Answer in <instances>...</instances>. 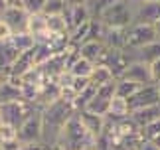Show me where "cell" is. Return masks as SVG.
<instances>
[{"mask_svg": "<svg viewBox=\"0 0 160 150\" xmlns=\"http://www.w3.org/2000/svg\"><path fill=\"white\" fill-rule=\"evenodd\" d=\"M18 58H20V52H18L10 42L0 43V71L12 75V65H14V61Z\"/></svg>", "mask_w": 160, "mask_h": 150, "instance_id": "cell-17", "label": "cell"}, {"mask_svg": "<svg viewBox=\"0 0 160 150\" xmlns=\"http://www.w3.org/2000/svg\"><path fill=\"white\" fill-rule=\"evenodd\" d=\"M6 8H8V6H6V2H4V0H0V14H2Z\"/></svg>", "mask_w": 160, "mask_h": 150, "instance_id": "cell-46", "label": "cell"}, {"mask_svg": "<svg viewBox=\"0 0 160 150\" xmlns=\"http://www.w3.org/2000/svg\"><path fill=\"white\" fill-rule=\"evenodd\" d=\"M156 40L158 38L154 32V26H150V24H132L131 28H127V48L125 49H138Z\"/></svg>", "mask_w": 160, "mask_h": 150, "instance_id": "cell-6", "label": "cell"}, {"mask_svg": "<svg viewBox=\"0 0 160 150\" xmlns=\"http://www.w3.org/2000/svg\"><path fill=\"white\" fill-rule=\"evenodd\" d=\"M121 79H128V81H134L138 85H150L152 83V77H150V65L148 63H142V61H131L127 67L125 75Z\"/></svg>", "mask_w": 160, "mask_h": 150, "instance_id": "cell-12", "label": "cell"}, {"mask_svg": "<svg viewBox=\"0 0 160 150\" xmlns=\"http://www.w3.org/2000/svg\"><path fill=\"white\" fill-rule=\"evenodd\" d=\"M10 140H18V128L12 124L2 122L0 124V144L2 142H10Z\"/></svg>", "mask_w": 160, "mask_h": 150, "instance_id": "cell-33", "label": "cell"}, {"mask_svg": "<svg viewBox=\"0 0 160 150\" xmlns=\"http://www.w3.org/2000/svg\"><path fill=\"white\" fill-rule=\"evenodd\" d=\"M36 109H38L36 105L20 99V101H14V103L0 105V118H2V122L20 128L22 124H24V121H26V118L32 115Z\"/></svg>", "mask_w": 160, "mask_h": 150, "instance_id": "cell-4", "label": "cell"}, {"mask_svg": "<svg viewBox=\"0 0 160 150\" xmlns=\"http://www.w3.org/2000/svg\"><path fill=\"white\" fill-rule=\"evenodd\" d=\"M89 30H91V22H85L81 26L73 28L69 32V43L71 46H77V48L81 46V43H85L89 40Z\"/></svg>", "mask_w": 160, "mask_h": 150, "instance_id": "cell-26", "label": "cell"}, {"mask_svg": "<svg viewBox=\"0 0 160 150\" xmlns=\"http://www.w3.org/2000/svg\"><path fill=\"white\" fill-rule=\"evenodd\" d=\"M131 118L138 124V128L142 130L146 128L148 124L156 122L160 118V105H154V107H146V109H138V111H132L131 112Z\"/></svg>", "mask_w": 160, "mask_h": 150, "instance_id": "cell-16", "label": "cell"}, {"mask_svg": "<svg viewBox=\"0 0 160 150\" xmlns=\"http://www.w3.org/2000/svg\"><path fill=\"white\" fill-rule=\"evenodd\" d=\"M58 144H61L65 150H83L91 144H95V140L89 136V132L85 130V127L81 124V121H79V117L75 112V115L67 121L63 130H61Z\"/></svg>", "mask_w": 160, "mask_h": 150, "instance_id": "cell-3", "label": "cell"}, {"mask_svg": "<svg viewBox=\"0 0 160 150\" xmlns=\"http://www.w3.org/2000/svg\"><path fill=\"white\" fill-rule=\"evenodd\" d=\"M154 105H160V89H158L156 83L140 87L128 99V109H131V112L138 111V109H146V107H154Z\"/></svg>", "mask_w": 160, "mask_h": 150, "instance_id": "cell-7", "label": "cell"}, {"mask_svg": "<svg viewBox=\"0 0 160 150\" xmlns=\"http://www.w3.org/2000/svg\"><path fill=\"white\" fill-rule=\"evenodd\" d=\"M0 124H2V118H0Z\"/></svg>", "mask_w": 160, "mask_h": 150, "instance_id": "cell-49", "label": "cell"}, {"mask_svg": "<svg viewBox=\"0 0 160 150\" xmlns=\"http://www.w3.org/2000/svg\"><path fill=\"white\" fill-rule=\"evenodd\" d=\"M160 20V2H137L134 0V24H154Z\"/></svg>", "mask_w": 160, "mask_h": 150, "instance_id": "cell-8", "label": "cell"}, {"mask_svg": "<svg viewBox=\"0 0 160 150\" xmlns=\"http://www.w3.org/2000/svg\"><path fill=\"white\" fill-rule=\"evenodd\" d=\"M59 99L61 101H65V103H75V99H77V93L73 87H59Z\"/></svg>", "mask_w": 160, "mask_h": 150, "instance_id": "cell-35", "label": "cell"}, {"mask_svg": "<svg viewBox=\"0 0 160 150\" xmlns=\"http://www.w3.org/2000/svg\"><path fill=\"white\" fill-rule=\"evenodd\" d=\"M140 150H160V146H156L152 140H144V144H142Z\"/></svg>", "mask_w": 160, "mask_h": 150, "instance_id": "cell-41", "label": "cell"}, {"mask_svg": "<svg viewBox=\"0 0 160 150\" xmlns=\"http://www.w3.org/2000/svg\"><path fill=\"white\" fill-rule=\"evenodd\" d=\"M140 87H144V85H138V83L128 81V79H117V95L125 97V99H131Z\"/></svg>", "mask_w": 160, "mask_h": 150, "instance_id": "cell-27", "label": "cell"}, {"mask_svg": "<svg viewBox=\"0 0 160 150\" xmlns=\"http://www.w3.org/2000/svg\"><path fill=\"white\" fill-rule=\"evenodd\" d=\"M91 85V79L89 77H73V89H75V93L79 95V93H81L83 89H87V87Z\"/></svg>", "mask_w": 160, "mask_h": 150, "instance_id": "cell-36", "label": "cell"}, {"mask_svg": "<svg viewBox=\"0 0 160 150\" xmlns=\"http://www.w3.org/2000/svg\"><path fill=\"white\" fill-rule=\"evenodd\" d=\"M158 2H160V0H158Z\"/></svg>", "mask_w": 160, "mask_h": 150, "instance_id": "cell-51", "label": "cell"}, {"mask_svg": "<svg viewBox=\"0 0 160 150\" xmlns=\"http://www.w3.org/2000/svg\"><path fill=\"white\" fill-rule=\"evenodd\" d=\"M150 77H152V83H160V58L156 61L150 63Z\"/></svg>", "mask_w": 160, "mask_h": 150, "instance_id": "cell-38", "label": "cell"}, {"mask_svg": "<svg viewBox=\"0 0 160 150\" xmlns=\"http://www.w3.org/2000/svg\"><path fill=\"white\" fill-rule=\"evenodd\" d=\"M127 117H131L128 99L115 95L113 99H111V103H109V115H107V118H111V121H121V118H127Z\"/></svg>", "mask_w": 160, "mask_h": 150, "instance_id": "cell-19", "label": "cell"}, {"mask_svg": "<svg viewBox=\"0 0 160 150\" xmlns=\"http://www.w3.org/2000/svg\"><path fill=\"white\" fill-rule=\"evenodd\" d=\"M158 89H160V83H158Z\"/></svg>", "mask_w": 160, "mask_h": 150, "instance_id": "cell-50", "label": "cell"}, {"mask_svg": "<svg viewBox=\"0 0 160 150\" xmlns=\"http://www.w3.org/2000/svg\"><path fill=\"white\" fill-rule=\"evenodd\" d=\"M4 2H6L8 8H14V6H20L22 8V0H4Z\"/></svg>", "mask_w": 160, "mask_h": 150, "instance_id": "cell-42", "label": "cell"}, {"mask_svg": "<svg viewBox=\"0 0 160 150\" xmlns=\"http://www.w3.org/2000/svg\"><path fill=\"white\" fill-rule=\"evenodd\" d=\"M93 69H95L93 61H89V59H85V58L79 55V58L69 65V69H67V71H69L73 77H91Z\"/></svg>", "mask_w": 160, "mask_h": 150, "instance_id": "cell-23", "label": "cell"}, {"mask_svg": "<svg viewBox=\"0 0 160 150\" xmlns=\"http://www.w3.org/2000/svg\"><path fill=\"white\" fill-rule=\"evenodd\" d=\"M75 112L77 111L71 103H65L61 99H58L52 105L42 109V130H44L42 142L44 144H55L59 140V134L63 130V127Z\"/></svg>", "mask_w": 160, "mask_h": 150, "instance_id": "cell-1", "label": "cell"}, {"mask_svg": "<svg viewBox=\"0 0 160 150\" xmlns=\"http://www.w3.org/2000/svg\"><path fill=\"white\" fill-rule=\"evenodd\" d=\"M0 18L10 26V30L14 34L18 32H26L28 30V18L30 14L24 8H20V6H14V8H6L2 14H0Z\"/></svg>", "mask_w": 160, "mask_h": 150, "instance_id": "cell-10", "label": "cell"}, {"mask_svg": "<svg viewBox=\"0 0 160 150\" xmlns=\"http://www.w3.org/2000/svg\"><path fill=\"white\" fill-rule=\"evenodd\" d=\"M115 95H117V81L97 87V97H101V99H107V101H111Z\"/></svg>", "mask_w": 160, "mask_h": 150, "instance_id": "cell-34", "label": "cell"}, {"mask_svg": "<svg viewBox=\"0 0 160 150\" xmlns=\"http://www.w3.org/2000/svg\"><path fill=\"white\" fill-rule=\"evenodd\" d=\"M128 53V58L131 61H142V63H152V61H156L160 58V40L148 43V46L144 48H138V49H125Z\"/></svg>", "mask_w": 160, "mask_h": 150, "instance_id": "cell-14", "label": "cell"}, {"mask_svg": "<svg viewBox=\"0 0 160 150\" xmlns=\"http://www.w3.org/2000/svg\"><path fill=\"white\" fill-rule=\"evenodd\" d=\"M65 20H67V26H69V32L73 28L81 26L85 22H91L93 20V12H91L89 4H77V6H67L65 12H63Z\"/></svg>", "mask_w": 160, "mask_h": 150, "instance_id": "cell-11", "label": "cell"}, {"mask_svg": "<svg viewBox=\"0 0 160 150\" xmlns=\"http://www.w3.org/2000/svg\"><path fill=\"white\" fill-rule=\"evenodd\" d=\"M105 42H97V40H87L85 43H81L79 46V55L89 61H93V63H97L101 58V53L105 52Z\"/></svg>", "mask_w": 160, "mask_h": 150, "instance_id": "cell-20", "label": "cell"}, {"mask_svg": "<svg viewBox=\"0 0 160 150\" xmlns=\"http://www.w3.org/2000/svg\"><path fill=\"white\" fill-rule=\"evenodd\" d=\"M42 134H44V130H42V109H36L18 128V140H20L22 146L36 144V142H42Z\"/></svg>", "mask_w": 160, "mask_h": 150, "instance_id": "cell-5", "label": "cell"}, {"mask_svg": "<svg viewBox=\"0 0 160 150\" xmlns=\"http://www.w3.org/2000/svg\"><path fill=\"white\" fill-rule=\"evenodd\" d=\"M12 46H14L20 53H24V52H30V49H34L36 48V43H38V40L30 34V32H18V34H14L8 40Z\"/></svg>", "mask_w": 160, "mask_h": 150, "instance_id": "cell-22", "label": "cell"}, {"mask_svg": "<svg viewBox=\"0 0 160 150\" xmlns=\"http://www.w3.org/2000/svg\"><path fill=\"white\" fill-rule=\"evenodd\" d=\"M95 18H99L107 28L127 30L134 24V0H115Z\"/></svg>", "mask_w": 160, "mask_h": 150, "instance_id": "cell-2", "label": "cell"}, {"mask_svg": "<svg viewBox=\"0 0 160 150\" xmlns=\"http://www.w3.org/2000/svg\"><path fill=\"white\" fill-rule=\"evenodd\" d=\"M67 6H77V4H89V0H65Z\"/></svg>", "mask_w": 160, "mask_h": 150, "instance_id": "cell-43", "label": "cell"}, {"mask_svg": "<svg viewBox=\"0 0 160 150\" xmlns=\"http://www.w3.org/2000/svg\"><path fill=\"white\" fill-rule=\"evenodd\" d=\"M77 117L81 124L85 127V130L89 132V136L97 142V138L103 134V130H105V124H107V117H99V115H93V112L89 111H77Z\"/></svg>", "mask_w": 160, "mask_h": 150, "instance_id": "cell-9", "label": "cell"}, {"mask_svg": "<svg viewBox=\"0 0 160 150\" xmlns=\"http://www.w3.org/2000/svg\"><path fill=\"white\" fill-rule=\"evenodd\" d=\"M26 32H30L38 42H42L44 38L50 36L48 34V18H46V14H30Z\"/></svg>", "mask_w": 160, "mask_h": 150, "instance_id": "cell-18", "label": "cell"}, {"mask_svg": "<svg viewBox=\"0 0 160 150\" xmlns=\"http://www.w3.org/2000/svg\"><path fill=\"white\" fill-rule=\"evenodd\" d=\"M109 103L107 99H101V97H93V101H89V105L85 107V111L93 112V115H99V117H107L109 115Z\"/></svg>", "mask_w": 160, "mask_h": 150, "instance_id": "cell-29", "label": "cell"}, {"mask_svg": "<svg viewBox=\"0 0 160 150\" xmlns=\"http://www.w3.org/2000/svg\"><path fill=\"white\" fill-rule=\"evenodd\" d=\"M137 2H156V0H137Z\"/></svg>", "mask_w": 160, "mask_h": 150, "instance_id": "cell-48", "label": "cell"}, {"mask_svg": "<svg viewBox=\"0 0 160 150\" xmlns=\"http://www.w3.org/2000/svg\"><path fill=\"white\" fill-rule=\"evenodd\" d=\"M83 150H99V148H97V144H91V146H87V148H83Z\"/></svg>", "mask_w": 160, "mask_h": 150, "instance_id": "cell-47", "label": "cell"}, {"mask_svg": "<svg viewBox=\"0 0 160 150\" xmlns=\"http://www.w3.org/2000/svg\"><path fill=\"white\" fill-rule=\"evenodd\" d=\"M67 8V4H65V0H48L46 2V8L42 14H46V16H55V14H63Z\"/></svg>", "mask_w": 160, "mask_h": 150, "instance_id": "cell-30", "label": "cell"}, {"mask_svg": "<svg viewBox=\"0 0 160 150\" xmlns=\"http://www.w3.org/2000/svg\"><path fill=\"white\" fill-rule=\"evenodd\" d=\"M48 150H65L61 144H58V142H55V144H48Z\"/></svg>", "mask_w": 160, "mask_h": 150, "instance_id": "cell-44", "label": "cell"}, {"mask_svg": "<svg viewBox=\"0 0 160 150\" xmlns=\"http://www.w3.org/2000/svg\"><path fill=\"white\" fill-rule=\"evenodd\" d=\"M22 150H48V144H44V142H36V144H28V146H24Z\"/></svg>", "mask_w": 160, "mask_h": 150, "instance_id": "cell-40", "label": "cell"}, {"mask_svg": "<svg viewBox=\"0 0 160 150\" xmlns=\"http://www.w3.org/2000/svg\"><path fill=\"white\" fill-rule=\"evenodd\" d=\"M24 146L20 144V140H10V142H2L0 150H22Z\"/></svg>", "mask_w": 160, "mask_h": 150, "instance_id": "cell-39", "label": "cell"}, {"mask_svg": "<svg viewBox=\"0 0 160 150\" xmlns=\"http://www.w3.org/2000/svg\"><path fill=\"white\" fill-rule=\"evenodd\" d=\"M34 67H38V63H36V48L30 49V52L20 53V58L12 65V75H14V77H22V75H26L28 71H32Z\"/></svg>", "mask_w": 160, "mask_h": 150, "instance_id": "cell-15", "label": "cell"}, {"mask_svg": "<svg viewBox=\"0 0 160 150\" xmlns=\"http://www.w3.org/2000/svg\"><path fill=\"white\" fill-rule=\"evenodd\" d=\"M142 134H144L146 140H152L156 146H160V118H158L156 122L148 124L146 128H142Z\"/></svg>", "mask_w": 160, "mask_h": 150, "instance_id": "cell-31", "label": "cell"}, {"mask_svg": "<svg viewBox=\"0 0 160 150\" xmlns=\"http://www.w3.org/2000/svg\"><path fill=\"white\" fill-rule=\"evenodd\" d=\"M22 99V79L20 77H12L4 83H0V105L6 103H14Z\"/></svg>", "mask_w": 160, "mask_h": 150, "instance_id": "cell-13", "label": "cell"}, {"mask_svg": "<svg viewBox=\"0 0 160 150\" xmlns=\"http://www.w3.org/2000/svg\"><path fill=\"white\" fill-rule=\"evenodd\" d=\"M89 79H91V83H93L95 87H101V85H107V83L117 81L113 71H111L107 65H95V69H93V73H91Z\"/></svg>", "mask_w": 160, "mask_h": 150, "instance_id": "cell-24", "label": "cell"}, {"mask_svg": "<svg viewBox=\"0 0 160 150\" xmlns=\"http://www.w3.org/2000/svg\"><path fill=\"white\" fill-rule=\"evenodd\" d=\"M48 18V34H69V26L63 14H55V16H46Z\"/></svg>", "mask_w": 160, "mask_h": 150, "instance_id": "cell-25", "label": "cell"}, {"mask_svg": "<svg viewBox=\"0 0 160 150\" xmlns=\"http://www.w3.org/2000/svg\"><path fill=\"white\" fill-rule=\"evenodd\" d=\"M97 95V87L91 83L87 89H83L81 93L77 95V99H75V103H73V107H75V111H83L85 107L89 105V101H93V97Z\"/></svg>", "mask_w": 160, "mask_h": 150, "instance_id": "cell-28", "label": "cell"}, {"mask_svg": "<svg viewBox=\"0 0 160 150\" xmlns=\"http://www.w3.org/2000/svg\"><path fill=\"white\" fill-rule=\"evenodd\" d=\"M12 36H14V32H12L10 26L2 20V18H0V43H2V42H8Z\"/></svg>", "mask_w": 160, "mask_h": 150, "instance_id": "cell-37", "label": "cell"}, {"mask_svg": "<svg viewBox=\"0 0 160 150\" xmlns=\"http://www.w3.org/2000/svg\"><path fill=\"white\" fill-rule=\"evenodd\" d=\"M105 46L111 49H125L127 48V30L121 28H107L105 34Z\"/></svg>", "mask_w": 160, "mask_h": 150, "instance_id": "cell-21", "label": "cell"}, {"mask_svg": "<svg viewBox=\"0 0 160 150\" xmlns=\"http://www.w3.org/2000/svg\"><path fill=\"white\" fill-rule=\"evenodd\" d=\"M48 0H22V8L28 14H42Z\"/></svg>", "mask_w": 160, "mask_h": 150, "instance_id": "cell-32", "label": "cell"}, {"mask_svg": "<svg viewBox=\"0 0 160 150\" xmlns=\"http://www.w3.org/2000/svg\"><path fill=\"white\" fill-rule=\"evenodd\" d=\"M152 26H154V32H156V38H158V40H160V20H158V22H154V24H152Z\"/></svg>", "mask_w": 160, "mask_h": 150, "instance_id": "cell-45", "label": "cell"}]
</instances>
